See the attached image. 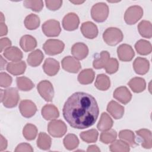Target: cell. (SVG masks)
<instances>
[{"instance_id":"obj_1","label":"cell","mask_w":152,"mask_h":152,"mask_svg":"<svg viewBox=\"0 0 152 152\" xmlns=\"http://www.w3.org/2000/svg\"><path fill=\"white\" fill-rule=\"evenodd\" d=\"M62 113L71 127L83 129L95 124L99 116V108L93 96L84 92H76L65 102Z\"/></svg>"},{"instance_id":"obj_2","label":"cell","mask_w":152,"mask_h":152,"mask_svg":"<svg viewBox=\"0 0 152 152\" xmlns=\"http://www.w3.org/2000/svg\"><path fill=\"white\" fill-rule=\"evenodd\" d=\"M20 100L18 90L14 87L5 90H1V101L3 105L7 108L15 107Z\"/></svg>"},{"instance_id":"obj_3","label":"cell","mask_w":152,"mask_h":152,"mask_svg":"<svg viewBox=\"0 0 152 152\" xmlns=\"http://www.w3.org/2000/svg\"><path fill=\"white\" fill-rule=\"evenodd\" d=\"M124 35L122 31L116 27H109L103 33V39L109 46H116L122 41Z\"/></svg>"},{"instance_id":"obj_4","label":"cell","mask_w":152,"mask_h":152,"mask_svg":"<svg viewBox=\"0 0 152 152\" xmlns=\"http://www.w3.org/2000/svg\"><path fill=\"white\" fill-rule=\"evenodd\" d=\"M109 10L107 5L104 2L94 4L91 10V18L96 22H104L108 17Z\"/></svg>"},{"instance_id":"obj_5","label":"cell","mask_w":152,"mask_h":152,"mask_svg":"<svg viewBox=\"0 0 152 152\" xmlns=\"http://www.w3.org/2000/svg\"><path fill=\"white\" fill-rule=\"evenodd\" d=\"M65 44L58 39H48L43 45L45 52L49 55H56L61 53L64 49Z\"/></svg>"},{"instance_id":"obj_6","label":"cell","mask_w":152,"mask_h":152,"mask_svg":"<svg viewBox=\"0 0 152 152\" xmlns=\"http://www.w3.org/2000/svg\"><path fill=\"white\" fill-rule=\"evenodd\" d=\"M143 15V10L139 5L129 7L125 11L124 20L125 23L129 25L135 24Z\"/></svg>"},{"instance_id":"obj_7","label":"cell","mask_w":152,"mask_h":152,"mask_svg":"<svg viewBox=\"0 0 152 152\" xmlns=\"http://www.w3.org/2000/svg\"><path fill=\"white\" fill-rule=\"evenodd\" d=\"M66 131L67 126L61 120H52L48 124V131L53 137H62L65 134Z\"/></svg>"},{"instance_id":"obj_8","label":"cell","mask_w":152,"mask_h":152,"mask_svg":"<svg viewBox=\"0 0 152 152\" xmlns=\"http://www.w3.org/2000/svg\"><path fill=\"white\" fill-rule=\"evenodd\" d=\"M37 91L40 96L46 102H52L54 96V90L52 84L48 80H43L37 86Z\"/></svg>"},{"instance_id":"obj_9","label":"cell","mask_w":152,"mask_h":152,"mask_svg":"<svg viewBox=\"0 0 152 152\" xmlns=\"http://www.w3.org/2000/svg\"><path fill=\"white\" fill-rule=\"evenodd\" d=\"M42 29L43 33L48 37H56L61 31L59 22L52 19L46 21L42 24Z\"/></svg>"},{"instance_id":"obj_10","label":"cell","mask_w":152,"mask_h":152,"mask_svg":"<svg viewBox=\"0 0 152 152\" xmlns=\"http://www.w3.org/2000/svg\"><path fill=\"white\" fill-rule=\"evenodd\" d=\"M61 65L65 71L71 73H77L81 68L80 62L71 56L64 57L61 61Z\"/></svg>"},{"instance_id":"obj_11","label":"cell","mask_w":152,"mask_h":152,"mask_svg":"<svg viewBox=\"0 0 152 152\" xmlns=\"http://www.w3.org/2000/svg\"><path fill=\"white\" fill-rule=\"evenodd\" d=\"M62 27L67 31L76 30L80 24L78 16L74 12H69L65 15L62 20Z\"/></svg>"},{"instance_id":"obj_12","label":"cell","mask_w":152,"mask_h":152,"mask_svg":"<svg viewBox=\"0 0 152 152\" xmlns=\"http://www.w3.org/2000/svg\"><path fill=\"white\" fill-rule=\"evenodd\" d=\"M19 110L23 116L29 118L34 115L37 112V107L34 103L30 100H23L19 104Z\"/></svg>"},{"instance_id":"obj_13","label":"cell","mask_w":152,"mask_h":152,"mask_svg":"<svg viewBox=\"0 0 152 152\" xmlns=\"http://www.w3.org/2000/svg\"><path fill=\"white\" fill-rule=\"evenodd\" d=\"M117 55L121 61L128 62L133 59L135 56V52L130 45L122 44L117 49Z\"/></svg>"},{"instance_id":"obj_14","label":"cell","mask_w":152,"mask_h":152,"mask_svg":"<svg viewBox=\"0 0 152 152\" xmlns=\"http://www.w3.org/2000/svg\"><path fill=\"white\" fill-rule=\"evenodd\" d=\"M113 97L124 104L128 103L132 99V94L125 86H121L115 89Z\"/></svg>"},{"instance_id":"obj_15","label":"cell","mask_w":152,"mask_h":152,"mask_svg":"<svg viewBox=\"0 0 152 152\" xmlns=\"http://www.w3.org/2000/svg\"><path fill=\"white\" fill-rule=\"evenodd\" d=\"M83 35L90 39L96 37L98 35V28L97 26L91 21H86L81 24L80 28Z\"/></svg>"},{"instance_id":"obj_16","label":"cell","mask_w":152,"mask_h":152,"mask_svg":"<svg viewBox=\"0 0 152 152\" xmlns=\"http://www.w3.org/2000/svg\"><path fill=\"white\" fill-rule=\"evenodd\" d=\"M71 53L76 59L82 60L86 58L88 55V48L86 44L81 42H78L72 46Z\"/></svg>"},{"instance_id":"obj_17","label":"cell","mask_w":152,"mask_h":152,"mask_svg":"<svg viewBox=\"0 0 152 152\" xmlns=\"http://www.w3.org/2000/svg\"><path fill=\"white\" fill-rule=\"evenodd\" d=\"M42 67L46 74L49 76H54L58 72L60 66L56 59L48 58L45 61Z\"/></svg>"},{"instance_id":"obj_18","label":"cell","mask_w":152,"mask_h":152,"mask_svg":"<svg viewBox=\"0 0 152 152\" xmlns=\"http://www.w3.org/2000/svg\"><path fill=\"white\" fill-rule=\"evenodd\" d=\"M150 68L149 61L144 58L138 57L133 62V68L139 75H144L148 72Z\"/></svg>"},{"instance_id":"obj_19","label":"cell","mask_w":152,"mask_h":152,"mask_svg":"<svg viewBox=\"0 0 152 152\" xmlns=\"http://www.w3.org/2000/svg\"><path fill=\"white\" fill-rule=\"evenodd\" d=\"M135 132L139 137L142 147L146 149L151 148V132L149 129L142 128L136 131Z\"/></svg>"},{"instance_id":"obj_20","label":"cell","mask_w":152,"mask_h":152,"mask_svg":"<svg viewBox=\"0 0 152 152\" xmlns=\"http://www.w3.org/2000/svg\"><path fill=\"white\" fill-rule=\"evenodd\" d=\"M107 111L115 119H119L124 116V107L114 100L110 101L107 106Z\"/></svg>"},{"instance_id":"obj_21","label":"cell","mask_w":152,"mask_h":152,"mask_svg":"<svg viewBox=\"0 0 152 152\" xmlns=\"http://www.w3.org/2000/svg\"><path fill=\"white\" fill-rule=\"evenodd\" d=\"M20 45L24 52H30L36 48L37 41L32 36L26 34L21 37L20 40Z\"/></svg>"},{"instance_id":"obj_22","label":"cell","mask_w":152,"mask_h":152,"mask_svg":"<svg viewBox=\"0 0 152 152\" xmlns=\"http://www.w3.org/2000/svg\"><path fill=\"white\" fill-rule=\"evenodd\" d=\"M41 113L46 120H52L56 119L59 116V112L58 108L52 104L45 105L41 110Z\"/></svg>"},{"instance_id":"obj_23","label":"cell","mask_w":152,"mask_h":152,"mask_svg":"<svg viewBox=\"0 0 152 152\" xmlns=\"http://www.w3.org/2000/svg\"><path fill=\"white\" fill-rule=\"evenodd\" d=\"M7 71L14 75H19L24 73L26 69V64L24 61L12 62L7 64L6 68Z\"/></svg>"},{"instance_id":"obj_24","label":"cell","mask_w":152,"mask_h":152,"mask_svg":"<svg viewBox=\"0 0 152 152\" xmlns=\"http://www.w3.org/2000/svg\"><path fill=\"white\" fill-rule=\"evenodd\" d=\"M5 58L12 62L20 61L23 58V53L16 46H11L5 49L3 53Z\"/></svg>"},{"instance_id":"obj_25","label":"cell","mask_w":152,"mask_h":152,"mask_svg":"<svg viewBox=\"0 0 152 152\" xmlns=\"http://www.w3.org/2000/svg\"><path fill=\"white\" fill-rule=\"evenodd\" d=\"M95 76L94 71L91 68H87L82 70L78 75V81L81 84H91Z\"/></svg>"},{"instance_id":"obj_26","label":"cell","mask_w":152,"mask_h":152,"mask_svg":"<svg viewBox=\"0 0 152 152\" xmlns=\"http://www.w3.org/2000/svg\"><path fill=\"white\" fill-rule=\"evenodd\" d=\"M128 85L132 91L136 93L142 92L146 88L145 81L141 77H134L131 79Z\"/></svg>"},{"instance_id":"obj_27","label":"cell","mask_w":152,"mask_h":152,"mask_svg":"<svg viewBox=\"0 0 152 152\" xmlns=\"http://www.w3.org/2000/svg\"><path fill=\"white\" fill-rule=\"evenodd\" d=\"M113 124V122L111 117L107 113L103 112L97 125V128L100 131H106L112 128Z\"/></svg>"},{"instance_id":"obj_28","label":"cell","mask_w":152,"mask_h":152,"mask_svg":"<svg viewBox=\"0 0 152 152\" xmlns=\"http://www.w3.org/2000/svg\"><path fill=\"white\" fill-rule=\"evenodd\" d=\"M110 58V53L106 50H103L97 54L93 62V66L95 69L104 68L107 62Z\"/></svg>"},{"instance_id":"obj_29","label":"cell","mask_w":152,"mask_h":152,"mask_svg":"<svg viewBox=\"0 0 152 152\" xmlns=\"http://www.w3.org/2000/svg\"><path fill=\"white\" fill-rule=\"evenodd\" d=\"M44 58V55L40 49H36L31 52L27 57V62L28 64L33 67L39 66Z\"/></svg>"},{"instance_id":"obj_30","label":"cell","mask_w":152,"mask_h":152,"mask_svg":"<svg viewBox=\"0 0 152 152\" xmlns=\"http://www.w3.org/2000/svg\"><path fill=\"white\" fill-rule=\"evenodd\" d=\"M136 51L141 55H147L151 52L152 47L150 42L141 39L137 41L135 45Z\"/></svg>"},{"instance_id":"obj_31","label":"cell","mask_w":152,"mask_h":152,"mask_svg":"<svg viewBox=\"0 0 152 152\" xmlns=\"http://www.w3.org/2000/svg\"><path fill=\"white\" fill-rule=\"evenodd\" d=\"M94 86L99 90H107L110 86V80L109 77L104 74H98L95 81Z\"/></svg>"},{"instance_id":"obj_32","label":"cell","mask_w":152,"mask_h":152,"mask_svg":"<svg viewBox=\"0 0 152 152\" xmlns=\"http://www.w3.org/2000/svg\"><path fill=\"white\" fill-rule=\"evenodd\" d=\"M138 30L143 37L150 39L152 36V26L149 21L142 20L140 22L138 25Z\"/></svg>"},{"instance_id":"obj_33","label":"cell","mask_w":152,"mask_h":152,"mask_svg":"<svg viewBox=\"0 0 152 152\" xmlns=\"http://www.w3.org/2000/svg\"><path fill=\"white\" fill-rule=\"evenodd\" d=\"M16 83L18 88L21 91H27L31 90L34 84L32 81L26 77H18L16 78Z\"/></svg>"},{"instance_id":"obj_34","label":"cell","mask_w":152,"mask_h":152,"mask_svg":"<svg viewBox=\"0 0 152 152\" xmlns=\"http://www.w3.org/2000/svg\"><path fill=\"white\" fill-rule=\"evenodd\" d=\"M52 140L49 135L45 132H40L37 140V147L43 150H49L51 147Z\"/></svg>"},{"instance_id":"obj_35","label":"cell","mask_w":152,"mask_h":152,"mask_svg":"<svg viewBox=\"0 0 152 152\" xmlns=\"http://www.w3.org/2000/svg\"><path fill=\"white\" fill-rule=\"evenodd\" d=\"M24 23L26 28L28 30H35L40 26V18L36 14H30L25 18Z\"/></svg>"},{"instance_id":"obj_36","label":"cell","mask_w":152,"mask_h":152,"mask_svg":"<svg viewBox=\"0 0 152 152\" xmlns=\"http://www.w3.org/2000/svg\"><path fill=\"white\" fill-rule=\"evenodd\" d=\"M119 137L121 140L126 142L129 146L134 147L135 145H137V143L135 141L134 133L131 130H121L119 132Z\"/></svg>"},{"instance_id":"obj_37","label":"cell","mask_w":152,"mask_h":152,"mask_svg":"<svg viewBox=\"0 0 152 152\" xmlns=\"http://www.w3.org/2000/svg\"><path fill=\"white\" fill-rule=\"evenodd\" d=\"M63 142L65 147L67 150H72L78 146L79 140L75 134H69L65 136Z\"/></svg>"},{"instance_id":"obj_38","label":"cell","mask_w":152,"mask_h":152,"mask_svg":"<svg viewBox=\"0 0 152 152\" xmlns=\"http://www.w3.org/2000/svg\"><path fill=\"white\" fill-rule=\"evenodd\" d=\"M110 151L112 152H128L130 150L129 145L125 141L115 140L109 146Z\"/></svg>"},{"instance_id":"obj_39","label":"cell","mask_w":152,"mask_h":152,"mask_svg":"<svg viewBox=\"0 0 152 152\" xmlns=\"http://www.w3.org/2000/svg\"><path fill=\"white\" fill-rule=\"evenodd\" d=\"M37 134V127L31 124H27L23 128V135L24 137L28 141L35 139Z\"/></svg>"},{"instance_id":"obj_40","label":"cell","mask_w":152,"mask_h":152,"mask_svg":"<svg viewBox=\"0 0 152 152\" xmlns=\"http://www.w3.org/2000/svg\"><path fill=\"white\" fill-rule=\"evenodd\" d=\"M99 133L95 129H91L81 132L80 134L81 140L87 143H93L97 140Z\"/></svg>"},{"instance_id":"obj_41","label":"cell","mask_w":152,"mask_h":152,"mask_svg":"<svg viewBox=\"0 0 152 152\" xmlns=\"http://www.w3.org/2000/svg\"><path fill=\"white\" fill-rule=\"evenodd\" d=\"M117 137V132L115 130L110 129L106 131H103L100 136V140L104 144H108L113 142Z\"/></svg>"},{"instance_id":"obj_42","label":"cell","mask_w":152,"mask_h":152,"mask_svg":"<svg viewBox=\"0 0 152 152\" xmlns=\"http://www.w3.org/2000/svg\"><path fill=\"white\" fill-rule=\"evenodd\" d=\"M24 6L31 9L35 12H40L43 7V2L42 1H24L23 2Z\"/></svg>"},{"instance_id":"obj_43","label":"cell","mask_w":152,"mask_h":152,"mask_svg":"<svg viewBox=\"0 0 152 152\" xmlns=\"http://www.w3.org/2000/svg\"><path fill=\"white\" fill-rule=\"evenodd\" d=\"M106 73L112 74L115 73L119 68V62L116 58H109L104 68Z\"/></svg>"},{"instance_id":"obj_44","label":"cell","mask_w":152,"mask_h":152,"mask_svg":"<svg viewBox=\"0 0 152 152\" xmlns=\"http://www.w3.org/2000/svg\"><path fill=\"white\" fill-rule=\"evenodd\" d=\"M12 77L6 72H1L0 74V86L1 87H8L12 83Z\"/></svg>"},{"instance_id":"obj_45","label":"cell","mask_w":152,"mask_h":152,"mask_svg":"<svg viewBox=\"0 0 152 152\" xmlns=\"http://www.w3.org/2000/svg\"><path fill=\"white\" fill-rule=\"evenodd\" d=\"M46 7L51 11H56L61 8L62 4V1H45Z\"/></svg>"},{"instance_id":"obj_46","label":"cell","mask_w":152,"mask_h":152,"mask_svg":"<svg viewBox=\"0 0 152 152\" xmlns=\"http://www.w3.org/2000/svg\"><path fill=\"white\" fill-rule=\"evenodd\" d=\"M15 152H20V151H28V152H32L33 151V148L31 146L30 144L28 143L23 142L20 144H18L15 150Z\"/></svg>"},{"instance_id":"obj_47","label":"cell","mask_w":152,"mask_h":152,"mask_svg":"<svg viewBox=\"0 0 152 152\" xmlns=\"http://www.w3.org/2000/svg\"><path fill=\"white\" fill-rule=\"evenodd\" d=\"M11 41L8 37H2L0 39V52H2L7 48L11 47Z\"/></svg>"},{"instance_id":"obj_48","label":"cell","mask_w":152,"mask_h":152,"mask_svg":"<svg viewBox=\"0 0 152 152\" xmlns=\"http://www.w3.org/2000/svg\"><path fill=\"white\" fill-rule=\"evenodd\" d=\"M8 33V28L4 22L0 23V36H3L7 35Z\"/></svg>"},{"instance_id":"obj_49","label":"cell","mask_w":152,"mask_h":152,"mask_svg":"<svg viewBox=\"0 0 152 152\" xmlns=\"http://www.w3.org/2000/svg\"><path fill=\"white\" fill-rule=\"evenodd\" d=\"M0 142H0V151H2L7 148L8 142H7V140L2 135H1Z\"/></svg>"},{"instance_id":"obj_50","label":"cell","mask_w":152,"mask_h":152,"mask_svg":"<svg viewBox=\"0 0 152 152\" xmlns=\"http://www.w3.org/2000/svg\"><path fill=\"white\" fill-rule=\"evenodd\" d=\"M87 151H100V150L99 148V147L96 145H91L88 147V148L87 150Z\"/></svg>"},{"instance_id":"obj_51","label":"cell","mask_w":152,"mask_h":152,"mask_svg":"<svg viewBox=\"0 0 152 152\" xmlns=\"http://www.w3.org/2000/svg\"><path fill=\"white\" fill-rule=\"evenodd\" d=\"M0 57H1V69H4V68H5L4 66H5V65L7 64V62L6 60L3 59L2 56H1Z\"/></svg>"},{"instance_id":"obj_52","label":"cell","mask_w":152,"mask_h":152,"mask_svg":"<svg viewBox=\"0 0 152 152\" xmlns=\"http://www.w3.org/2000/svg\"><path fill=\"white\" fill-rule=\"evenodd\" d=\"M71 3H73L74 4H82L83 2H84V1H70Z\"/></svg>"},{"instance_id":"obj_53","label":"cell","mask_w":152,"mask_h":152,"mask_svg":"<svg viewBox=\"0 0 152 152\" xmlns=\"http://www.w3.org/2000/svg\"><path fill=\"white\" fill-rule=\"evenodd\" d=\"M1 22H4L5 21V17H4V15L2 12H1Z\"/></svg>"}]
</instances>
